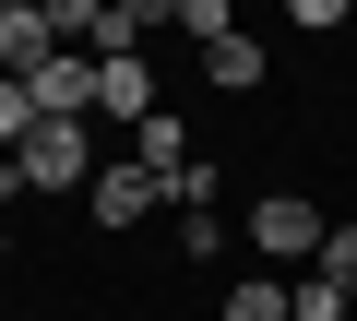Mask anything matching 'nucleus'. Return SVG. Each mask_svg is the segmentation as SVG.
I'll list each match as a JSON object with an SVG mask.
<instances>
[{"instance_id":"8","label":"nucleus","mask_w":357,"mask_h":321,"mask_svg":"<svg viewBox=\"0 0 357 321\" xmlns=\"http://www.w3.org/2000/svg\"><path fill=\"white\" fill-rule=\"evenodd\" d=\"M215 321H298V309H286V285H274V274H250V285H227V309H215Z\"/></svg>"},{"instance_id":"2","label":"nucleus","mask_w":357,"mask_h":321,"mask_svg":"<svg viewBox=\"0 0 357 321\" xmlns=\"http://www.w3.org/2000/svg\"><path fill=\"white\" fill-rule=\"evenodd\" d=\"M24 95H36V131H48V119H96V60H84V48H60V60H36V72H24Z\"/></svg>"},{"instance_id":"5","label":"nucleus","mask_w":357,"mask_h":321,"mask_svg":"<svg viewBox=\"0 0 357 321\" xmlns=\"http://www.w3.org/2000/svg\"><path fill=\"white\" fill-rule=\"evenodd\" d=\"M131 167H143V179H167V191H178V179H191V119H178V107H155V119H143V131H131Z\"/></svg>"},{"instance_id":"7","label":"nucleus","mask_w":357,"mask_h":321,"mask_svg":"<svg viewBox=\"0 0 357 321\" xmlns=\"http://www.w3.org/2000/svg\"><path fill=\"white\" fill-rule=\"evenodd\" d=\"M203 84H215V95H262V36H227V48H203Z\"/></svg>"},{"instance_id":"11","label":"nucleus","mask_w":357,"mask_h":321,"mask_svg":"<svg viewBox=\"0 0 357 321\" xmlns=\"http://www.w3.org/2000/svg\"><path fill=\"white\" fill-rule=\"evenodd\" d=\"M24 143H36V95H24V84H0V155H24Z\"/></svg>"},{"instance_id":"4","label":"nucleus","mask_w":357,"mask_h":321,"mask_svg":"<svg viewBox=\"0 0 357 321\" xmlns=\"http://www.w3.org/2000/svg\"><path fill=\"white\" fill-rule=\"evenodd\" d=\"M155 203H167V179H143L131 155H119V167H96V191H84V214H96V226H143Z\"/></svg>"},{"instance_id":"9","label":"nucleus","mask_w":357,"mask_h":321,"mask_svg":"<svg viewBox=\"0 0 357 321\" xmlns=\"http://www.w3.org/2000/svg\"><path fill=\"white\" fill-rule=\"evenodd\" d=\"M286 309H298V321H345L357 297H345V285H321V274H298V285H286Z\"/></svg>"},{"instance_id":"6","label":"nucleus","mask_w":357,"mask_h":321,"mask_svg":"<svg viewBox=\"0 0 357 321\" xmlns=\"http://www.w3.org/2000/svg\"><path fill=\"white\" fill-rule=\"evenodd\" d=\"M96 119H155V84H143V60H96Z\"/></svg>"},{"instance_id":"3","label":"nucleus","mask_w":357,"mask_h":321,"mask_svg":"<svg viewBox=\"0 0 357 321\" xmlns=\"http://www.w3.org/2000/svg\"><path fill=\"white\" fill-rule=\"evenodd\" d=\"M36 60H60V24H48V0H0V84H24Z\"/></svg>"},{"instance_id":"12","label":"nucleus","mask_w":357,"mask_h":321,"mask_svg":"<svg viewBox=\"0 0 357 321\" xmlns=\"http://www.w3.org/2000/svg\"><path fill=\"white\" fill-rule=\"evenodd\" d=\"M310 274H321V285H345V297H357V226H333V238H321V262H310Z\"/></svg>"},{"instance_id":"10","label":"nucleus","mask_w":357,"mask_h":321,"mask_svg":"<svg viewBox=\"0 0 357 321\" xmlns=\"http://www.w3.org/2000/svg\"><path fill=\"white\" fill-rule=\"evenodd\" d=\"M178 36H203V48H227V36H238V13H227V0H178Z\"/></svg>"},{"instance_id":"1","label":"nucleus","mask_w":357,"mask_h":321,"mask_svg":"<svg viewBox=\"0 0 357 321\" xmlns=\"http://www.w3.org/2000/svg\"><path fill=\"white\" fill-rule=\"evenodd\" d=\"M238 238L262 250V274H286V262H321V238H333V226H321V203H310V191H262V203L238 214Z\"/></svg>"},{"instance_id":"13","label":"nucleus","mask_w":357,"mask_h":321,"mask_svg":"<svg viewBox=\"0 0 357 321\" xmlns=\"http://www.w3.org/2000/svg\"><path fill=\"white\" fill-rule=\"evenodd\" d=\"M0 250H13V214H0Z\"/></svg>"}]
</instances>
